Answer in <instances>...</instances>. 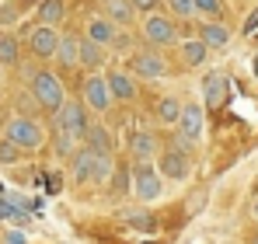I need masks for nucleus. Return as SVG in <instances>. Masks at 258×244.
<instances>
[{
	"label": "nucleus",
	"mask_w": 258,
	"mask_h": 244,
	"mask_svg": "<svg viewBox=\"0 0 258 244\" xmlns=\"http://www.w3.org/2000/svg\"><path fill=\"white\" fill-rule=\"evenodd\" d=\"M112 167H115V157H98V154L87 150L84 143L70 154V171H74V181H77V185H87V181H108Z\"/></svg>",
	"instance_id": "obj_1"
},
{
	"label": "nucleus",
	"mask_w": 258,
	"mask_h": 244,
	"mask_svg": "<svg viewBox=\"0 0 258 244\" xmlns=\"http://www.w3.org/2000/svg\"><path fill=\"white\" fill-rule=\"evenodd\" d=\"M129 174H133V196H136L140 203H154V199H161V192H164V178H161V171H157L150 161H136V167H133Z\"/></svg>",
	"instance_id": "obj_2"
},
{
	"label": "nucleus",
	"mask_w": 258,
	"mask_h": 244,
	"mask_svg": "<svg viewBox=\"0 0 258 244\" xmlns=\"http://www.w3.org/2000/svg\"><path fill=\"white\" fill-rule=\"evenodd\" d=\"M4 140H11L21 154H28V150H39L45 143V129L39 126L35 119H25V115H18V119L7 122V133H4Z\"/></svg>",
	"instance_id": "obj_3"
},
{
	"label": "nucleus",
	"mask_w": 258,
	"mask_h": 244,
	"mask_svg": "<svg viewBox=\"0 0 258 244\" xmlns=\"http://www.w3.org/2000/svg\"><path fill=\"white\" fill-rule=\"evenodd\" d=\"M32 94H35V101L42 105L45 112H56L67 101V87L59 81V74H52V70H39L32 77Z\"/></svg>",
	"instance_id": "obj_4"
},
{
	"label": "nucleus",
	"mask_w": 258,
	"mask_h": 244,
	"mask_svg": "<svg viewBox=\"0 0 258 244\" xmlns=\"http://www.w3.org/2000/svg\"><path fill=\"white\" fill-rule=\"evenodd\" d=\"M178 140H174V147L178 150H185V154H192V147L199 143V136H203V108L192 101V105H181V115H178Z\"/></svg>",
	"instance_id": "obj_5"
},
{
	"label": "nucleus",
	"mask_w": 258,
	"mask_h": 244,
	"mask_svg": "<svg viewBox=\"0 0 258 244\" xmlns=\"http://www.w3.org/2000/svg\"><path fill=\"white\" fill-rule=\"evenodd\" d=\"M129 67H133L136 81H161V77H168V59L157 49H136L129 56Z\"/></svg>",
	"instance_id": "obj_6"
},
{
	"label": "nucleus",
	"mask_w": 258,
	"mask_h": 244,
	"mask_svg": "<svg viewBox=\"0 0 258 244\" xmlns=\"http://www.w3.org/2000/svg\"><path fill=\"white\" fill-rule=\"evenodd\" d=\"M174 39H178V32H174V21L168 18V14L150 11V14L143 18V42H147V45L164 49V45H171Z\"/></svg>",
	"instance_id": "obj_7"
},
{
	"label": "nucleus",
	"mask_w": 258,
	"mask_h": 244,
	"mask_svg": "<svg viewBox=\"0 0 258 244\" xmlns=\"http://www.w3.org/2000/svg\"><path fill=\"white\" fill-rule=\"evenodd\" d=\"M87 126H91V119H87L84 101H63V105L56 108V129H59V133H70V136L81 140Z\"/></svg>",
	"instance_id": "obj_8"
},
{
	"label": "nucleus",
	"mask_w": 258,
	"mask_h": 244,
	"mask_svg": "<svg viewBox=\"0 0 258 244\" xmlns=\"http://www.w3.org/2000/svg\"><path fill=\"white\" fill-rule=\"evenodd\" d=\"M81 101H84L87 108H94V112H105V108L112 105V94H108V81H105L101 74H87L84 87H81Z\"/></svg>",
	"instance_id": "obj_9"
},
{
	"label": "nucleus",
	"mask_w": 258,
	"mask_h": 244,
	"mask_svg": "<svg viewBox=\"0 0 258 244\" xmlns=\"http://www.w3.org/2000/svg\"><path fill=\"white\" fill-rule=\"evenodd\" d=\"M81 140H84V147L91 150V154H98V157H115V140H112V133H108L105 126L91 122Z\"/></svg>",
	"instance_id": "obj_10"
},
{
	"label": "nucleus",
	"mask_w": 258,
	"mask_h": 244,
	"mask_svg": "<svg viewBox=\"0 0 258 244\" xmlns=\"http://www.w3.org/2000/svg\"><path fill=\"white\" fill-rule=\"evenodd\" d=\"M157 171H161L164 178H171V181H185V178H188V154L178 150V147H168V150L161 154Z\"/></svg>",
	"instance_id": "obj_11"
},
{
	"label": "nucleus",
	"mask_w": 258,
	"mask_h": 244,
	"mask_svg": "<svg viewBox=\"0 0 258 244\" xmlns=\"http://www.w3.org/2000/svg\"><path fill=\"white\" fill-rule=\"evenodd\" d=\"M28 45H32V52H35L39 59H49V56L56 52V45H59V32H56L52 25H39V28L28 32Z\"/></svg>",
	"instance_id": "obj_12"
},
{
	"label": "nucleus",
	"mask_w": 258,
	"mask_h": 244,
	"mask_svg": "<svg viewBox=\"0 0 258 244\" xmlns=\"http://www.w3.org/2000/svg\"><path fill=\"white\" fill-rule=\"evenodd\" d=\"M105 81H108V94H112V101H133L136 91H140V87H136V77L126 74V70H112Z\"/></svg>",
	"instance_id": "obj_13"
},
{
	"label": "nucleus",
	"mask_w": 258,
	"mask_h": 244,
	"mask_svg": "<svg viewBox=\"0 0 258 244\" xmlns=\"http://www.w3.org/2000/svg\"><path fill=\"white\" fill-rule=\"evenodd\" d=\"M84 32H87L84 39H91L94 45H101V49L115 42V25H112L108 18H87V28H84Z\"/></svg>",
	"instance_id": "obj_14"
},
{
	"label": "nucleus",
	"mask_w": 258,
	"mask_h": 244,
	"mask_svg": "<svg viewBox=\"0 0 258 244\" xmlns=\"http://www.w3.org/2000/svg\"><path fill=\"white\" fill-rule=\"evenodd\" d=\"M199 42H203L206 49H223V45L230 42V28H227L223 21H206V25L199 28Z\"/></svg>",
	"instance_id": "obj_15"
},
{
	"label": "nucleus",
	"mask_w": 258,
	"mask_h": 244,
	"mask_svg": "<svg viewBox=\"0 0 258 244\" xmlns=\"http://www.w3.org/2000/svg\"><path fill=\"white\" fill-rule=\"evenodd\" d=\"M203 94H206V105L210 108H220L223 105V94H227V74H206V81H203Z\"/></svg>",
	"instance_id": "obj_16"
},
{
	"label": "nucleus",
	"mask_w": 258,
	"mask_h": 244,
	"mask_svg": "<svg viewBox=\"0 0 258 244\" xmlns=\"http://www.w3.org/2000/svg\"><path fill=\"white\" fill-rule=\"evenodd\" d=\"M129 150H133L136 161H154V157H157V136H154L150 129H140V133L133 136Z\"/></svg>",
	"instance_id": "obj_17"
},
{
	"label": "nucleus",
	"mask_w": 258,
	"mask_h": 244,
	"mask_svg": "<svg viewBox=\"0 0 258 244\" xmlns=\"http://www.w3.org/2000/svg\"><path fill=\"white\" fill-rule=\"evenodd\" d=\"M101 11H105L101 18H108L112 25H129V21L136 18V11H133V4H129V0H105V4H101Z\"/></svg>",
	"instance_id": "obj_18"
},
{
	"label": "nucleus",
	"mask_w": 258,
	"mask_h": 244,
	"mask_svg": "<svg viewBox=\"0 0 258 244\" xmlns=\"http://www.w3.org/2000/svg\"><path fill=\"white\" fill-rule=\"evenodd\" d=\"M77 63L87 67V70H98V67L105 63V49L94 45L91 39H81V42H77Z\"/></svg>",
	"instance_id": "obj_19"
},
{
	"label": "nucleus",
	"mask_w": 258,
	"mask_h": 244,
	"mask_svg": "<svg viewBox=\"0 0 258 244\" xmlns=\"http://www.w3.org/2000/svg\"><path fill=\"white\" fill-rule=\"evenodd\" d=\"M77 42L81 39H74V35H59V45H56L52 56H59V67H63V70L77 67Z\"/></svg>",
	"instance_id": "obj_20"
},
{
	"label": "nucleus",
	"mask_w": 258,
	"mask_h": 244,
	"mask_svg": "<svg viewBox=\"0 0 258 244\" xmlns=\"http://www.w3.org/2000/svg\"><path fill=\"white\" fill-rule=\"evenodd\" d=\"M206 56H210V49H206L199 39H185V42H181V59H185L188 67H203Z\"/></svg>",
	"instance_id": "obj_21"
},
{
	"label": "nucleus",
	"mask_w": 258,
	"mask_h": 244,
	"mask_svg": "<svg viewBox=\"0 0 258 244\" xmlns=\"http://www.w3.org/2000/svg\"><path fill=\"white\" fill-rule=\"evenodd\" d=\"M39 18H42V25H59L63 18H67V4L63 0H42L39 4Z\"/></svg>",
	"instance_id": "obj_22"
},
{
	"label": "nucleus",
	"mask_w": 258,
	"mask_h": 244,
	"mask_svg": "<svg viewBox=\"0 0 258 244\" xmlns=\"http://www.w3.org/2000/svg\"><path fill=\"white\" fill-rule=\"evenodd\" d=\"M178 115H181V101H178V98H161V101H157V122L174 126Z\"/></svg>",
	"instance_id": "obj_23"
},
{
	"label": "nucleus",
	"mask_w": 258,
	"mask_h": 244,
	"mask_svg": "<svg viewBox=\"0 0 258 244\" xmlns=\"http://www.w3.org/2000/svg\"><path fill=\"white\" fill-rule=\"evenodd\" d=\"M192 4H196V14H203V18H210V21H220L223 11H227L223 0H192Z\"/></svg>",
	"instance_id": "obj_24"
},
{
	"label": "nucleus",
	"mask_w": 258,
	"mask_h": 244,
	"mask_svg": "<svg viewBox=\"0 0 258 244\" xmlns=\"http://www.w3.org/2000/svg\"><path fill=\"white\" fill-rule=\"evenodd\" d=\"M14 63H18V39L0 35V67H14Z\"/></svg>",
	"instance_id": "obj_25"
},
{
	"label": "nucleus",
	"mask_w": 258,
	"mask_h": 244,
	"mask_svg": "<svg viewBox=\"0 0 258 244\" xmlns=\"http://www.w3.org/2000/svg\"><path fill=\"white\" fill-rule=\"evenodd\" d=\"M52 147H56V157H70V154L81 147V140L70 136V133H59V129H56V143H52Z\"/></svg>",
	"instance_id": "obj_26"
},
{
	"label": "nucleus",
	"mask_w": 258,
	"mask_h": 244,
	"mask_svg": "<svg viewBox=\"0 0 258 244\" xmlns=\"http://www.w3.org/2000/svg\"><path fill=\"white\" fill-rule=\"evenodd\" d=\"M25 216H28V213H21L11 199H0V223H4V220H7V223H25Z\"/></svg>",
	"instance_id": "obj_27"
},
{
	"label": "nucleus",
	"mask_w": 258,
	"mask_h": 244,
	"mask_svg": "<svg viewBox=\"0 0 258 244\" xmlns=\"http://www.w3.org/2000/svg\"><path fill=\"white\" fill-rule=\"evenodd\" d=\"M122 220H126V223H133V227H136V230H147V234H150V230H154V227H157V220H154V216H150V213H126V216H122Z\"/></svg>",
	"instance_id": "obj_28"
},
{
	"label": "nucleus",
	"mask_w": 258,
	"mask_h": 244,
	"mask_svg": "<svg viewBox=\"0 0 258 244\" xmlns=\"http://www.w3.org/2000/svg\"><path fill=\"white\" fill-rule=\"evenodd\" d=\"M168 7H171L174 18H196V4L192 0H168Z\"/></svg>",
	"instance_id": "obj_29"
},
{
	"label": "nucleus",
	"mask_w": 258,
	"mask_h": 244,
	"mask_svg": "<svg viewBox=\"0 0 258 244\" xmlns=\"http://www.w3.org/2000/svg\"><path fill=\"white\" fill-rule=\"evenodd\" d=\"M14 161H21V150L11 140H0V164H14Z\"/></svg>",
	"instance_id": "obj_30"
},
{
	"label": "nucleus",
	"mask_w": 258,
	"mask_h": 244,
	"mask_svg": "<svg viewBox=\"0 0 258 244\" xmlns=\"http://www.w3.org/2000/svg\"><path fill=\"white\" fill-rule=\"evenodd\" d=\"M129 4H133V11H143V14H150V11L161 7V0H129Z\"/></svg>",
	"instance_id": "obj_31"
},
{
	"label": "nucleus",
	"mask_w": 258,
	"mask_h": 244,
	"mask_svg": "<svg viewBox=\"0 0 258 244\" xmlns=\"http://www.w3.org/2000/svg\"><path fill=\"white\" fill-rule=\"evenodd\" d=\"M4 244H28V241H25L18 230H7V234H4Z\"/></svg>",
	"instance_id": "obj_32"
},
{
	"label": "nucleus",
	"mask_w": 258,
	"mask_h": 244,
	"mask_svg": "<svg viewBox=\"0 0 258 244\" xmlns=\"http://www.w3.org/2000/svg\"><path fill=\"white\" fill-rule=\"evenodd\" d=\"M255 28H258V11L251 14V18H248V25H244V32H255Z\"/></svg>",
	"instance_id": "obj_33"
},
{
	"label": "nucleus",
	"mask_w": 258,
	"mask_h": 244,
	"mask_svg": "<svg viewBox=\"0 0 258 244\" xmlns=\"http://www.w3.org/2000/svg\"><path fill=\"white\" fill-rule=\"evenodd\" d=\"M255 77H258V56H255Z\"/></svg>",
	"instance_id": "obj_34"
},
{
	"label": "nucleus",
	"mask_w": 258,
	"mask_h": 244,
	"mask_svg": "<svg viewBox=\"0 0 258 244\" xmlns=\"http://www.w3.org/2000/svg\"><path fill=\"white\" fill-rule=\"evenodd\" d=\"M21 4H35V0H21Z\"/></svg>",
	"instance_id": "obj_35"
},
{
	"label": "nucleus",
	"mask_w": 258,
	"mask_h": 244,
	"mask_svg": "<svg viewBox=\"0 0 258 244\" xmlns=\"http://www.w3.org/2000/svg\"><path fill=\"white\" fill-rule=\"evenodd\" d=\"M255 244H258V237H255Z\"/></svg>",
	"instance_id": "obj_36"
}]
</instances>
